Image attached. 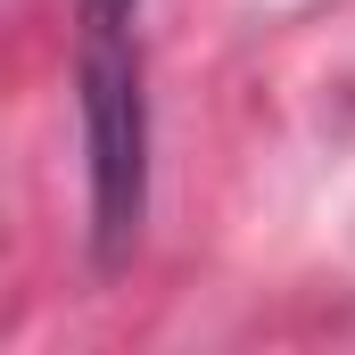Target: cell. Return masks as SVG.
I'll list each match as a JSON object with an SVG mask.
<instances>
[{
  "label": "cell",
  "instance_id": "1",
  "mask_svg": "<svg viewBox=\"0 0 355 355\" xmlns=\"http://www.w3.org/2000/svg\"><path fill=\"white\" fill-rule=\"evenodd\" d=\"M83 157H91V248L124 265L149 223V75L132 42V0H83Z\"/></svg>",
  "mask_w": 355,
  "mask_h": 355
}]
</instances>
